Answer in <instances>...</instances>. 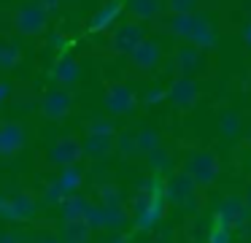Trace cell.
Listing matches in <instances>:
<instances>
[{"instance_id":"obj_1","label":"cell","mask_w":251,"mask_h":243,"mask_svg":"<svg viewBox=\"0 0 251 243\" xmlns=\"http://www.w3.org/2000/svg\"><path fill=\"white\" fill-rule=\"evenodd\" d=\"M168 211V200H165V176L151 173L149 178H141L135 187L130 203V216L132 227L138 232H151L159 221L165 219Z\"/></svg>"},{"instance_id":"obj_2","label":"cell","mask_w":251,"mask_h":243,"mask_svg":"<svg viewBox=\"0 0 251 243\" xmlns=\"http://www.w3.org/2000/svg\"><path fill=\"white\" fill-rule=\"evenodd\" d=\"M197 192H200V187L184 167L165 176V200H168V205L184 208V214H197V208H200V194Z\"/></svg>"},{"instance_id":"obj_3","label":"cell","mask_w":251,"mask_h":243,"mask_svg":"<svg viewBox=\"0 0 251 243\" xmlns=\"http://www.w3.org/2000/svg\"><path fill=\"white\" fill-rule=\"evenodd\" d=\"M181 167L195 178V184L200 189L213 187V184L219 181V176H222V160H219V154L213 149H195V151H189V154L184 157V165H181Z\"/></svg>"},{"instance_id":"obj_4","label":"cell","mask_w":251,"mask_h":243,"mask_svg":"<svg viewBox=\"0 0 251 243\" xmlns=\"http://www.w3.org/2000/svg\"><path fill=\"white\" fill-rule=\"evenodd\" d=\"M249 221H251V208L243 194H238V192L224 194L213 205V224H222L232 232H240Z\"/></svg>"},{"instance_id":"obj_5","label":"cell","mask_w":251,"mask_h":243,"mask_svg":"<svg viewBox=\"0 0 251 243\" xmlns=\"http://www.w3.org/2000/svg\"><path fill=\"white\" fill-rule=\"evenodd\" d=\"M146 22H138V19H127V22H116L111 27V35H108V49L119 57H127L138 43L146 38Z\"/></svg>"},{"instance_id":"obj_6","label":"cell","mask_w":251,"mask_h":243,"mask_svg":"<svg viewBox=\"0 0 251 243\" xmlns=\"http://www.w3.org/2000/svg\"><path fill=\"white\" fill-rule=\"evenodd\" d=\"M49 11L38 3V0H30L22 3L14 11V30L19 35H44L46 27H49Z\"/></svg>"},{"instance_id":"obj_7","label":"cell","mask_w":251,"mask_h":243,"mask_svg":"<svg viewBox=\"0 0 251 243\" xmlns=\"http://www.w3.org/2000/svg\"><path fill=\"white\" fill-rule=\"evenodd\" d=\"M103 106L111 116H130V113H135V108L141 106V97L135 95V89H132L130 84L114 81V84L105 86Z\"/></svg>"},{"instance_id":"obj_8","label":"cell","mask_w":251,"mask_h":243,"mask_svg":"<svg viewBox=\"0 0 251 243\" xmlns=\"http://www.w3.org/2000/svg\"><path fill=\"white\" fill-rule=\"evenodd\" d=\"M202 95V86L195 76H176L168 86V103L176 111H192Z\"/></svg>"},{"instance_id":"obj_9","label":"cell","mask_w":251,"mask_h":243,"mask_svg":"<svg viewBox=\"0 0 251 243\" xmlns=\"http://www.w3.org/2000/svg\"><path fill=\"white\" fill-rule=\"evenodd\" d=\"M208 52H202L195 43L181 41V46L173 52V59H170V68H173L176 76H200L202 70L208 68Z\"/></svg>"},{"instance_id":"obj_10","label":"cell","mask_w":251,"mask_h":243,"mask_svg":"<svg viewBox=\"0 0 251 243\" xmlns=\"http://www.w3.org/2000/svg\"><path fill=\"white\" fill-rule=\"evenodd\" d=\"M127 59H130V68L135 70V73H154V70H159V65H162L165 52H162L157 38L146 35L130 54H127Z\"/></svg>"},{"instance_id":"obj_11","label":"cell","mask_w":251,"mask_h":243,"mask_svg":"<svg viewBox=\"0 0 251 243\" xmlns=\"http://www.w3.org/2000/svg\"><path fill=\"white\" fill-rule=\"evenodd\" d=\"M130 211L125 205H103V203H92L87 221L92 224V230H125L130 224Z\"/></svg>"},{"instance_id":"obj_12","label":"cell","mask_w":251,"mask_h":243,"mask_svg":"<svg viewBox=\"0 0 251 243\" xmlns=\"http://www.w3.org/2000/svg\"><path fill=\"white\" fill-rule=\"evenodd\" d=\"M38 111H41V116L60 122V119H65L73 111V95L68 92V86H57V89L44 92L38 100Z\"/></svg>"},{"instance_id":"obj_13","label":"cell","mask_w":251,"mask_h":243,"mask_svg":"<svg viewBox=\"0 0 251 243\" xmlns=\"http://www.w3.org/2000/svg\"><path fill=\"white\" fill-rule=\"evenodd\" d=\"M84 160V149L81 140L73 135H62L54 140V146L49 149V162L57 167H68V165H78Z\"/></svg>"},{"instance_id":"obj_14","label":"cell","mask_w":251,"mask_h":243,"mask_svg":"<svg viewBox=\"0 0 251 243\" xmlns=\"http://www.w3.org/2000/svg\"><path fill=\"white\" fill-rule=\"evenodd\" d=\"M49 76H51V81L60 84V86H76L78 79H81V62L65 49V52H60V57L51 62Z\"/></svg>"},{"instance_id":"obj_15","label":"cell","mask_w":251,"mask_h":243,"mask_svg":"<svg viewBox=\"0 0 251 243\" xmlns=\"http://www.w3.org/2000/svg\"><path fill=\"white\" fill-rule=\"evenodd\" d=\"M25 146H27V130H25L22 122H3L0 124V157L3 160L19 154Z\"/></svg>"},{"instance_id":"obj_16","label":"cell","mask_w":251,"mask_h":243,"mask_svg":"<svg viewBox=\"0 0 251 243\" xmlns=\"http://www.w3.org/2000/svg\"><path fill=\"white\" fill-rule=\"evenodd\" d=\"M122 14H125V0H105L92 14L87 30L89 32H111V27L122 19Z\"/></svg>"},{"instance_id":"obj_17","label":"cell","mask_w":251,"mask_h":243,"mask_svg":"<svg viewBox=\"0 0 251 243\" xmlns=\"http://www.w3.org/2000/svg\"><path fill=\"white\" fill-rule=\"evenodd\" d=\"M125 14L138 22H157L165 14V0H125Z\"/></svg>"},{"instance_id":"obj_18","label":"cell","mask_w":251,"mask_h":243,"mask_svg":"<svg viewBox=\"0 0 251 243\" xmlns=\"http://www.w3.org/2000/svg\"><path fill=\"white\" fill-rule=\"evenodd\" d=\"M114 138L116 135H98V133H87L81 140L84 157L89 160H105V157L114 151Z\"/></svg>"},{"instance_id":"obj_19","label":"cell","mask_w":251,"mask_h":243,"mask_svg":"<svg viewBox=\"0 0 251 243\" xmlns=\"http://www.w3.org/2000/svg\"><path fill=\"white\" fill-rule=\"evenodd\" d=\"M92 235L95 230L87 219H62V232L57 238L65 243H87Z\"/></svg>"},{"instance_id":"obj_20","label":"cell","mask_w":251,"mask_h":243,"mask_svg":"<svg viewBox=\"0 0 251 243\" xmlns=\"http://www.w3.org/2000/svg\"><path fill=\"white\" fill-rule=\"evenodd\" d=\"M146 157V165H149V170L151 173H159V176H168V173H173L176 170V157H173V151L168 149V146H154L149 154H143Z\"/></svg>"},{"instance_id":"obj_21","label":"cell","mask_w":251,"mask_h":243,"mask_svg":"<svg viewBox=\"0 0 251 243\" xmlns=\"http://www.w3.org/2000/svg\"><path fill=\"white\" fill-rule=\"evenodd\" d=\"M243 130H246V124H243L240 111H235V108H222V111H219V135H222V138L235 140V138L243 135Z\"/></svg>"},{"instance_id":"obj_22","label":"cell","mask_w":251,"mask_h":243,"mask_svg":"<svg viewBox=\"0 0 251 243\" xmlns=\"http://www.w3.org/2000/svg\"><path fill=\"white\" fill-rule=\"evenodd\" d=\"M95 200H89L87 194H68L65 200L60 203V211H62V219H87L89 216V208H92Z\"/></svg>"},{"instance_id":"obj_23","label":"cell","mask_w":251,"mask_h":243,"mask_svg":"<svg viewBox=\"0 0 251 243\" xmlns=\"http://www.w3.org/2000/svg\"><path fill=\"white\" fill-rule=\"evenodd\" d=\"M11 200V211H14V221H30L35 214H38V203H35L33 192H19L14 194Z\"/></svg>"},{"instance_id":"obj_24","label":"cell","mask_w":251,"mask_h":243,"mask_svg":"<svg viewBox=\"0 0 251 243\" xmlns=\"http://www.w3.org/2000/svg\"><path fill=\"white\" fill-rule=\"evenodd\" d=\"M57 184L65 189V194H73L81 189L84 184V170L78 165H68V167H60V176H57Z\"/></svg>"},{"instance_id":"obj_25","label":"cell","mask_w":251,"mask_h":243,"mask_svg":"<svg viewBox=\"0 0 251 243\" xmlns=\"http://www.w3.org/2000/svg\"><path fill=\"white\" fill-rule=\"evenodd\" d=\"M114 151L122 160H132L138 154V143H135V130H116L114 138Z\"/></svg>"},{"instance_id":"obj_26","label":"cell","mask_w":251,"mask_h":243,"mask_svg":"<svg viewBox=\"0 0 251 243\" xmlns=\"http://www.w3.org/2000/svg\"><path fill=\"white\" fill-rule=\"evenodd\" d=\"M22 62V49L17 46L14 41H0V70H14L17 65Z\"/></svg>"},{"instance_id":"obj_27","label":"cell","mask_w":251,"mask_h":243,"mask_svg":"<svg viewBox=\"0 0 251 243\" xmlns=\"http://www.w3.org/2000/svg\"><path fill=\"white\" fill-rule=\"evenodd\" d=\"M98 203H103V205H125V192H122V187H116V184L103 181V184H98Z\"/></svg>"},{"instance_id":"obj_28","label":"cell","mask_w":251,"mask_h":243,"mask_svg":"<svg viewBox=\"0 0 251 243\" xmlns=\"http://www.w3.org/2000/svg\"><path fill=\"white\" fill-rule=\"evenodd\" d=\"M135 143H138V154H149L154 146L162 143V135L154 127H141V130H135Z\"/></svg>"},{"instance_id":"obj_29","label":"cell","mask_w":251,"mask_h":243,"mask_svg":"<svg viewBox=\"0 0 251 243\" xmlns=\"http://www.w3.org/2000/svg\"><path fill=\"white\" fill-rule=\"evenodd\" d=\"M87 133H98V135H116V124L111 116H92L87 122Z\"/></svg>"},{"instance_id":"obj_30","label":"cell","mask_w":251,"mask_h":243,"mask_svg":"<svg viewBox=\"0 0 251 243\" xmlns=\"http://www.w3.org/2000/svg\"><path fill=\"white\" fill-rule=\"evenodd\" d=\"M200 8V0H165V14H189Z\"/></svg>"},{"instance_id":"obj_31","label":"cell","mask_w":251,"mask_h":243,"mask_svg":"<svg viewBox=\"0 0 251 243\" xmlns=\"http://www.w3.org/2000/svg\"><path fill=\"white\" fill-rule=\"evenodd\" d=\"M168 100V89L165 86H149L146 92H143V97H141V103L146 108H154V106H159V103H165Z\"/></svg>"},{"instance_id":"obj_32","label":"cell","mask_w":251,"mask_h":243,"mask_svg":"<svg viewBox=\"0 0 251 243\" xmlns=\"http://www.w3.org/2000/svg\"><path fill=\"white\" fill-rule=\"evenodd\" d=\"M232 238H235V232L227 230V227H222V224H211V227H208V232H205V241L208 243H229Z\"/></svg>"},{"instance_id":"obj_33","label":"cell","mask_w":251,"mask_h":243,"mask_svg":"<svg viewBox=\"0 0 251 243\" xmlns=\"http://www.w3.org/2000/svg\"><path fill=\"white\" fill-rule=\"evenodd\" d=\"M65 197H68V194H65V189H62L60 184H57V178H54V181H51L46 189H44V200H46L49 205H60Z\"/></svg>"},{"instance_id":"obj_34","label":"cell","mask_w":251,"mask_h":243,"mask_svg":"<svg viewBox=\"0 0 251 243\" xmlns=\"http://www.w3.org/2000/svg\"><path fill=\"white\" fill-rule=\"evenodd\" d=\"M11 95H14L11 81H8V79H0V108H3L8 100H11Z\"/></svg>"},{"instance_id":"obj_35","label":"cell","mask_w":251,"mask_h":243,"mask_svg":"<svg viewBox=\"0 0 251 243\" xmlns=\"http://www.w3.org/2000/svg\"><path fill=\"white\" fill-rule=\"evenodd\" d=\"M49 46L57 49V52H65L68 49V38L62 32H49Z\"/></svg>"},{"instance_id":"obj_36","label":"cell","mask_w":251,"mask_h":243,"mask_svg":"<svg viewBox=\"0 0 251 243\" xmlns=\"http://www.w3.org/2000/svg\"><path fill=\"white\" fill-rule=\"evenodd\" d=\"M0 219L14 221V211H11V200L8 197H0Z\"/></svg>"},{"instance_id":"obj_37","label":"cell","mask_w":251,"mask_h":243,"mask_svg":"<svg viewBox=\"0 0 251 243\" xmlns=\"http://www.w3.org/2000/svg\"><path fill=\"white\" fill-rule=\"evenodd\" d=\"M240 38H243V43H246V49L251 52V16L243 22V27H240Z\"/></svg>"},{"instance_id":"obj_38","label":"cell","mask_w":251,"mask_h":243,"mask_svg":"<svg viewBox=\"0 0 251 243\" xmlns=\"http://www.w3.org/2000/svg\"><path fill=\"white\" fill-rule=\"evenodd\" d=\"M41 5H44L46 11H49V14H54L57 8H60V0H38Z\"/></svg>"},{"instance_id":"obj_39","label":"cell","mask_w":251,"mask_h":243,"mask_svg":"<svg viewBox=\"0 0 251 243\" xmlns=\"http://www.w3.org/2000/svg\"><path fill=\"white\" fill-rule=\"evenodd\" d=\"M240 238H246V241H251V221L243 227V230H240Z\"/></svg>"},{"instance_id":"obj_40","label":"cell","mask_w":251,"mask_h":243,"mask_svg":"<svg viewBox=\"0 0 251 243\" xmlns=\"http://www.w3.org/2000/svg\"><path fill=\"white\" fill-rule=\"evenodd\" d=\"M240 8H243V14L251 16V0H240Z\"/></svg>"},{"instance_id":"obj_41","label":"cell","mask_w":251,"mask_h":243,"mask_svg":"<svg viewBox=\"0 0 251 243\" xmlns=\"http://www.w3.org/2000/svg\"><path fill=\"white\" fill-rule=\"evenodd\" d=\"M243 197H246V203H249V208H251V184L243 189Z\"/></svg>"},{"instance_id":"obj_42","label":"cell","mask_w":251,"mask_h":243,"mask_svg":"<svg viewBox=\"0 0 251 243\" xmlns=\"http://www.w3.org/2000/svg\"><path fill=\"white\" fill-rule=\"evenodd\" d=\"M246 143H249V149H251V127L246 130Z\"/></svg>"},{"instance_id":"obj_43","label":"cell","mask_w":251,"mask_h":243,"mask_svg":"<svg viewBox=\"0 0 251 243\" xmlns=\"http://www.w3.org/2000/svg\"><path fill=\"white\" fill-rule=\"evenodd\" d=\"M249 167H251V165H249Z\"/></svg>"}]
</instances>
